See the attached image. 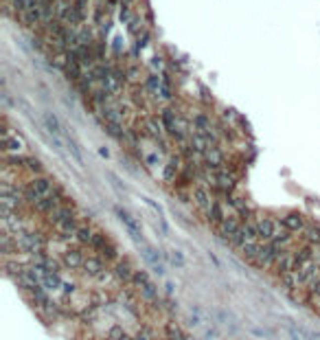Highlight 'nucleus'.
<instances>
[{"instance_id":"obj_5","label":"nucleus","mask_w":320,"mask_h":340,"mask_svg":"<svg viewBox=\"0 0 320 340\" xmlns=\"http://www.w3.org/2000/svg\"><path fill=\"white\" fill-rule=\"evenodd\" d=\"M114 213H116V217H119L121 222H123V226L128 228V233H130V237L134 240L138 246H143L145 243V240H143V233H140V224L136 222V217L132 215L130 211H125V209H121V206H116L114 209Z\"/></svg>"},{"instance_id":"obj_15","label":"nucleus","mask_w":320,"mask_h":340,"mask_svg":"<svg viewBox=\"0 0 320 340\" xmlns=\"http://www.w3.org/2000/svg\"><path fill=\"white\" fill-rule=\"evenodd\" d=\"M165 259H169L174 268H182V266H184V255H182L180 250H171L169 255H165Z\"/></svg>"},{"instance_id":"obj_17","label":"nucleus","mask_w":320,"mask_h":340,"mask_svg":"<svg viewBox=\"0 0 320 340\" xmlns=\"http://www.w3.org/2000/svg\"><path fill=\"white\" fill-rule=\"evenodd\" d=\"M289 338H292V340H301V338H298V334H296V329H289Z\"/></svg>"},{"instance_id":"obj_2","label":"nucleus","mask_w":320,"mask_h":340,"mask_svg":"<svg viewBox=\"0 0 320 340\" xmlns=\"http://www.w3.org/2000/svg\"><path fill=\"white\" fill-rule=\"evenodd\" d=\"M281 231H283V224L278 222V217H272V215H259V220H257V235H259V242H263V243L272 242Z\"/></svg>"},{"instance_id":"obj_16","label":"nucleus","mask_w":320,"mask_h":340,"mask_svg":"<svg viewBox=\"0 0 320 340\" xmlns=\"http://www.w3.org/2000/svg\"><path fill=\"white\" fill-rule=\"evenodd\" d=\"M208 259H211V261H213V266H215V268H222V263H220V259H217V257H215V255H213V252H208Z\"/></svg>"},{"instance_id":"obj_7","label":"nucleus","mask_w":320,"mask_h":340,"mask_svg":"<svg viewBox=\"0 0 320 340\" xmlns=\"http://www.w3.org/2000/svg\"><path fill=\"white\" fill-rule=\"evenodd\" d=\"M202 162H204V167L208 169H222V167H226V154L224 149H222V145H213L206 149V154L202 156Z\"/></svg>"},{"instance_id":"obj_6","label":"nucleus","mask_w":320,"mask_h":340,"mask_svg":"<svg viewBox=\"0 0 320 340\" xmlns=\"http://www.w3.org/2000/svg\"><path fill=\"white\" fill-rule=\"evenodd\" d=\"M278 222L283 224V228H287L289 233H294V235H301L305 231V226L309 224L307 220H305V215H301L298 211H285L278 215Z\"/></svg>"},{"instance_id":"obj_1","label":"nucleus","mask_w":320,"mask_h":340,"mask_svg":"<svg viewBox=\"0 0 320 340\" xmlns=\"http://www.w3.org/2000/svg\"><path fill=\"white\" fill-rule=\"evenodd\" d=\"M88 248L92 252H96V255H101L108 263H116L121 259V252H119V248H116V243L101 231H94L92 242H90Z\"/></svg>"},{"instance_id":"obj_14","label":"nucleus","mask_w":320,"mask_h":340,"mask_svg":"<svg viewBox=\"0 0 320 340\" xmlns=\"http://www.w3.org/2000/svg\"><path fill=\"white\" fill-rule=\"evenodd\" d=\"M261 248H263V242H250V243H246V246H243L241 248V257H243V259H246V261H255L257 259V257H259V252H261Z\"/></svg>"},{"instance_id":"obj_12","label":"nucleus","mask_w":320,"mask_h":340,"mask_svg":"<svg viewBox=\"0 0 320 340\" xmlns=\"http://www.w3.org/2000/svg\"><path fill=\"white\" fill-rule=\"evenodd\" d=\"M165 336H167V340H191L184 332H182L180 325L174 323V321H167L165 323Z\"/></svg>"},{"instance_id":"obj_13","label":"nucleus","mask_w":320,"mask_h":340,"mask_svg":"<svg viewBox=\"0 0 320 340\" xmlns=\"http://www.w3.org/2000/svg\"><path fill=\"white\" fill-rule=\"evenodd\" d=\"M105 340H134V334H130L123 325H112L105 332Z\"/></svg>"},{"instance_id":"obj_8","label":"nucleus","mask_w":320,"mask_h":340,"mask_svg":"<svg viewBox=\"0 0 320 340\" xmlns=\"http://www.w3.org/2000/svg\"><path fill=\"white\" fill-rule=\"evenodd\" d=\"M112 275L119 283H123V286H128V283H132V279H134L136 270L132 268L130 259H125V257H121L116 263H112Z\"/></svg>"},{"instance_id":"obj_4","label":"nucleus","mask_w":320,"mask_h":340,"mask_svg":"<svg viewBox=\"0 0 320 340\" xmlns=\"http://www.w3.org/2000/svg\"><path fill=\"white\" fill-rule=\"evenodd\" d=\"M108 266H110V263L105 261L103 257L90 250L88 255H86L84 268H81V275H86V277H90V279H99L103 272H108Z\"/></svg>"},{"instance_id":"obj_3","label":"nucleus","mask_w":320,"mask_h":340,"mask_svg":"<svg viewBox=\"0 0 320 340\" xmlns=\"http://www.w3.org/2000/svg\"><path fill=\"white\" fill-rule=\"evenodd\" d=\"M86 255L88 252L84 250V248L79 246H68L62 250V257H59V261H62L64 270L68 272H81V268H84V261H86Z\"/></svg>"},{"instance_id":"obj_10","label":"nucleus","mask_w":320,"mask_h":340,"mask_svg":"<svg viewBox=\"0 0 320 340\" xmlns=\"http://www.w3.org/2000/svg\"><path fill=\"white\" fill-rule=\"evenodd\" d=\"M301 240L305 243H314V246H320V224L318 222H309L305 226V231L301 233Z\"/></svg>"},{"instance_id":"obj_9","label":"nucleus","mask_w":320,"mask_h":340,"mask_svg":"<svg viewBox=\"0 0 320 340\" xmlns=\"http://www.w3.org/2000/svg\"><path fill=\"white\" fill-rule=\"evenodd\" d=\"M140 252H143V257L147 259V263H151V266L158 270V275H165V255H160L158 250H156L154 246H149V243H143L140 246Z\"/></svg>"},{"instance_id":"obj_11","label":"nucleus","mask_w":320,"mask_h":340,"mask_svg":"<svg viewBox=\"0 0 320 340\" xmlns=\"http://www.w3.org/2000/svg\"><path fill=\"white\" fill-rule=\"evenodd\" d=\"M94 231H96V228H92V226L88 224V222L81 220V224H79V228H77V243H79V246H86V248H88L90 242H92Z\"/></svg>"}]
</instances>
